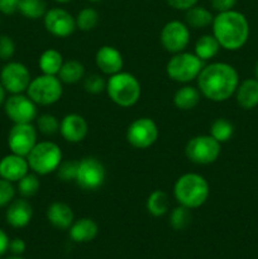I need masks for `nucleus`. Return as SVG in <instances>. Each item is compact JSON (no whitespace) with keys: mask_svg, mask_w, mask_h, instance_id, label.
Here are the masks:
<instances>
[{"mask_svg":"<svg viewBox=\"0 0 258 259\" xmlns=\"http://www.w3.org/2000/svg\"><path fill=\"white\" fill-rule=\"evenodd\" d=\"M196 80L201 96L214 103L227 101L234 95L239 85L237 70L225 62H211L205 65Z\"/></svg>","mask_w":258,"mask_h":259,"instance_id":"obj_1","label":"nucleus"},{"mask_svg":"<svg viewBox=\"0 0 258 259\" xmlns=\"http://www.w3.org/2000/svg\"><path fill=\"white\" fill-rule=\"evenodd\" d=\"M212 35L220 47L227 51L240 50L249 37V23L244 14L237 10L218 13L212 20Z\"/></svg>","mask_w":258,"mask_h":259,"instance_id":"obj_2","label":"nucleus"},{"mask_svg":"<svg viewBox=\"0 0 258 259\" xmlns=\"http://www.w3.org/2000/svg\"><path fill=\"white\" fill-rule=\"evenodd\" d=\"M210 195L209 182L204 176L194 172L184 174L174 185V197L179 205L187 209L201 207Z\"/></svg>","mask_w":258,"mask_h":259,"instance_id":"obj_3","label":"nucleus"},{"mask_svg":"<svg viewBox=\"0 0 258 259\" xmlns=\"http://www.w3.org/2000/svg\"><path fill=\"white\" fill-rule=\"evenodd\" d=\"M105 91L114 104L120 108H131L141 99L142 86L133 73L120 71L115 75L109 76Z\"/></svg>","mask_w":258,"mask_h":259,"instance_id":"obj_4","label":"nucleus"},{"mask_svg":"<svg viewBox=\"0 0 258 259\" xmlns=\"http://www.w3.org/2000/svg\"><path fill=\"white\" fill-rule=\"evenodd\" d=\"M27 161L32 172L38 176H46L56 172L63 161V154L57 143L52 141H42L33 147L27 156Z\"/></svg>","mask_w":258,"mask_h":259,"instance_id":"obj_5","label":"nucleus"},{"mask_svg":"<svg viewBox=\"0 0 258 259\" xmlns=\"http://www.w3.org/2000/svg\"><path fill=\"white\" fill-rule=\"evenodd\" d=\"M204 66V61L200 60L195 53L184 51L172 55L166 65V73L175 82L189 83L196 80Z\"/></svg>","mask_w":258,"mask_h":259,"instance_id":"obj_6","label":"nucleus"},{"mask_svg":"<svg viewBox=\"0 0 258 259\" xmlns=\"http://www.w3.org/2000/svg\"><path fill=\"white\" fill-rule=\"evenodd\" d=\"M25 93L38 106H50L61 100L63 83L57 76L42 73L32 78Z\"/></svg>","mask_w":258,"mask_h":259,"instance_id":"obj_7","label":"nucleus"},{"mask_svg":"<svg viewBox=\"0 0 258 259\" xmlns=\"http://www.w3.org/2000/svg\"><path fill=\"white\" fill-rule=\"evenodd\" d=\"M222 153V143L212 138L210 134L192 137L185 147L187 159L195 164L207 166L219 158Z\"/></svg>","mask_w":258,"mask_h":259,"instance_id":"obj_8","label":"nucleus"},{"mask_svg":"<svg viewBox=\"0 0 258 259\" xmlns=\"http://www.w3.org/2000/svg\"><path fill=\"white\" fill-rule=\"evenodd\" d=\"M106 169L103 162L93 156L83 157L78 161L76 185L85 191H96L104 185Z\"/></svg>","mask_w":258,"mask_h":259,"instance_id":"obj_9","label":"nucleus"},{"mask_svg":"<svg viewBox=\"0 0 258 259\" xmlns=\"http://www.w3.org/2000/svg\"><path fill=\"white\" fill-rule=\"evenodd\" d=\"M159 136L156 121L151 118H138L129 124L126 129V141L133 148L147 149L153 146Z\"/></svg>","mask_w":258,"mask_h":259,"instance_id":"obj_10","label":"nucleus"},{"mask_svg":"<svg viewBox=\"0 0 258 259\" xmlns=\"http://www.w3.org/2000/svg\"><path fill=\"white\" fill-rule=\"evenodd\" d=\"M191 38L189 25L181 20H169L162 28L159 33V40L162 47L168 53L184 52L187 48Z\"/></svg>","mask_w":258,"mask_h":259,"instance_id":"obj_11","label":"nucleus"},{"mask_svg":"<svg viewBox=\"0 0 258 259\" xmlns=\"http://www.w3.org/2000/svg\"><path fill=\"white\" fill-rule=\"evenodd\" d=\"M37 104L28 95L24 94H13L5 100L4 108L5 115L13 124L33 123L38 116Z\"/></svg>","mask_w":258,"mask_h":259,"instance_id":"obj_12","label":"nucleus"},{"mask_svg":"<svg viewBox=\"0 0 258 259\" xmlns=\"http://www.w3.org/2000/svg\"><path fill=\"white\" fill-rule=\"evenodd\" d=\"M38 131L33 123L13 124L8 133V148L10 153L27 157L33 147L38 143Z\"/></svg>","mask_w":258,"mask_h":259,"instance_id":"obj_13","label":"nucleus"},{"mask_svg":"<svg viewBox=\"0 0 258 259\" xmlns=\"http://www.w3.org/2000/svg\"><path fill=\"white\" fill-rule=\"evenodd\" d=\"M32 77L27 66L18 61H8L0 70V82L8 94H24Z\"/></svg>","mask_w":258,"mask_h":259,"instance_id":"obj_14","label":"nucleus"},{"mask_svg":"<svg viewBox=\"0 0 258 259\" xmlns=\"http://www.w3.org/2000/svg\"><path fill=\"white\" fill-rule=\"evenodd\" d=\"M43 25L50 34L57 38H67L75 32V17L63 8H51L43 17Z\"/></svg>","mask_w":258,"mask_h":259,"instance_id":"obj_15","label":"nucleus"},{"mask_svg":"<svg viewBox=\"0 0 258 259\" xmlns=\"http://www.w3.org/2000/svg\"><path fill=\"white\" fill-rule=\"evenodd\" d=\"M89 124L82 115L67 114L60 121V134L68 143H81L88 137Z\"/></svg>","mask_w":258,"mask_h":259,"instance_id":"obj_16","label":"nucleus"},{"mask_svg":"<svg viewBox=\"0 0 258 259\" xmlns=\"http://www.w3.org/2000/svg\"><path fill=\"white\" fill-rule=\"evenodd\" d=\"M95 63L104 75L111 76L123 71L124 58L118 48L113 46H101L95 53Z\"/></svg>","mask_w":258,"mask_h":259,"instance_id":"obj_17","label":"nucleus"},{"mask_svg":"<svg viewBox=\"0 0 258 259\" xmlns=\"http://www.w3.org/2000/svg\"><path fill=\"white\" fill-rule=\"evenodd\" d=\"M33 218V207L24 197L14 199L7 206L5 220L14 229H22L29 225Z\"/></svg>","mask_w":258,"mask_h":259,"instance_id":"obj_18","label":"nucleus"},{"mask_svg":"<svg viewBox=\"0 0 258 259\" xmlns=\"http://www.w3.org/2000/svg\"><path fill=\"white\" fill-rule=\"evenodd\" d=\"M29 172L27 157L9 153L0 158V179L17 184Z\"/></svg>","mask_w":258,"mask_h":259,"instance_id":"obj_19","label":"nucleus"},{"mask_svg":"<svg viewBox=\"0 0 258 259\" xmlns=\"http://www.w3.org/2000/svg\"><path fill=\"white\" fill-rule=\"evenodd\" d=\"M48 223L53 228L60 230L70 229L72 223L75 222V214L70 205L62 201H55L47 207L46 211Z\"/></svg>","mask_w":258,"mask_h":259,"instance_id":"obj_20","label":"nucleus"},{"mask_svg":"<svg viewBox=\"0 0 258 259\" xmlns=\"http://www.w3.org/2000/svg\"><path fill=\"white\" fill-rule=\"evenodd\" d=\"M70 238L75 243L93 242L99 234V227L95 220L90 218H81L75 220L68 229Z\"/></svg>","mask_w":258,"mask_h":259,"instance_id":"obj_21","label":"nucleus"},{"mask_svg":"<svg viewBox=\"0 0 258 259\" xmlns=\"http://www.w3.org/2000/svg\"><path fill=\"white\" fill-rule=\"evenodd\" d=\"M235 99L240 108L245 110L255 108L258 105V80L247 78L238 85L235 90Z\"/></svg>","mask_w":258,"mask_h":259,"instance_id":"obj_22","label":"nucleus"},{"mask_svg":"<svg viewBox=\"0 0 258 259\" xmlns=\"http://www.w3.org/2000/svg\"><path fill=\"white\" fill-rule=\"evenodd\" d=\"M200 99H201V94H200L199 89L185 85L175 93L174 104L180 110L187 111L196 108L200 103Z\"/></svg>","mask_w":258,"mask_h":259,"instance_id":"obj_23","label":"nucleus"},{"mask_svg":"<svg viewBox=\"0 0 258 259\" xmlns=\"http://www.w3.org/2000/svg\"><path fill=\"white\" fill-rule=\"evenodd\" d=\"M63 62L65 61H63L62 53L58 52L55 48H47L40 53L39 58H38V67H39L40 72L45 75L57 76Z\"/></svg>","mask_w":258,"mask_h":259,"instance_id":"obj_24","label":"nucleus"},{"mask_svg":"<svg viewBox=\"0 0 258 259\" xmlns=\"http://www.w3.org/2000/svg\"><path fill=\"white\" fill-rule=\"evenodd\" d=\"M212 20H214L212 13L204 7L195 5L185 12V23L189 25V28L204 29L212 24Z\"/></svg>","mask_w":258,"mask_h":259,"instance_id":"obj_25","label":"nucleus"},{"mask_svg":"<svg viewBox=\"0 0 258 259\" xmlns=\"http://www.w3.org/2000/svg\"><path fill=\"white\" fill-rule=\"evenodd\" d=\"M220 48L222 47H220L217 38L212 35V33L211 34H202L201 37L197 38L196 43H195L194 53L200 60L206 62V61H210L214 57H217Z\"/></svg>","mask_w":258,"mask_h":259,"instance_id":"obj_26","label":"nucleus"},{"mask_svg":"<svg viewBox=\"0 0 258 259\" xmlns=\"http://www.w3.org/2000/svg\"><path fill=\"white\" fill-rule=\"evenodd\" d=\"M57 77L66 85H73L85 77V66L77 60L65 61Z\"/></svg>","mask_w":258,"mask_h":259,"instance_id":"obj_27","label":"nucleus"},{"mask_svg":"<svg viewBox=\"0 0 258 259\" xmlns=\"http://www.w3.org/2000/svg\"><path fill=\"white\" fill-rule=\"evenodd\" d=\"M146 209L152 217L161 218L169 210V197L163 190H154L149 194L146 201Z\"/></svg>","mask_w":258,"mask_h":259,"instance_id":"obj_28","label":"nucleus"},{"mask_svg":"<svg viewBox=\"0 0 258 259\" xmlns=\"http://www.w3.org/2000/svg\"><path fill=\"white\" fill-rule=\"evenodd\" d=\"M48 8L46 0H19V5H18V12L23 17L30 20L43 18Z\"/></svg>","mask_w":258,"mask_h":259,"instance_id":"obj_29","label":"nucleus"},{"mask_svg":"<svg viewBox=\"0 0 258 259\" xmlns=\"http://www.w3.org/2000/svg\"><path fill=\"white\" fill-rule=\"evenodd\" d=\"M234 134V125L225 118H218L210 125V136L219 143H225Z\"/></svg>","mask_w":258,"mask_h":259,"instance_id":"obj_30","label":"nucleus"},{"mask_svg":"<svg viewBox=\"0 0 258 259\" xmlns=\"http://www.w3.org/2000/svg\"><path fill=\"white\" fill-rule=\"evenodd\" d=\"M76 28L81 32H90L99 24V13L94 8H83L75 17Z\"/></svg>","mask_w":258,"mask_h":259,"instance_id":"obj_31","label":"nucleus"},{"mask_svg":"<svg viewBox=\"0 0 258 259\" xmlns=\"http://www.w3.org/2000/svg\"><path fill=\"white\" fill-rule=\"evenodd\" d=\"M192 222L191 209L179 205L169 212V225L174 230H185L190 227Z\"/></svg>","mask_w":258,"mask_h":259,"instance_id":"obj_32","label":"nucleus"},{"mask_svg":"<svg viewBox=\"0 0 258 259\" xmlns=\"http://www.w3.org/2000/svg\"><path fill=\"white\" fill-rule=\"evenodd\" d=\"M17 184V191L19 192L20 196L24 197V199H29V197H33L34 195H37L40 187L38 175H35L34 172H33V174H29V172H28V174L25 175L23 179H20Z\"/></svg>","mask_w":258,"mask_h":259,"instance_id":"obj_33","label":"nucleus"},{"mask_svg":"<svg viewBox=\"0 0 258 259\" xmlns=\"http://www.w3.org/2000/svg\"><path fill=\"white\" fill-rule=\"evenodd\" d=\"M35 128L43 136H53L60 132V120L53 114H42L35 119Z\"/></svg>","mask_w":258,"mask_h":259,"instance_id":"obj_34","label":"nucleus"},{"mask_svg":"<svg viewBox=\"0 0 258 259\" xmlns=\"http://www.w3.org/2000/svg\"><path fill=\"white\" fill-rule=\"evenodd\" d=\"M78 161L76 159H68L62 161L58 168L56 169L57 179L62 182H75L76 175H77Z\"/></svg>","mask_w":258,"mask_h":259,"instance_id":"obj_35","label":"nucleus"},{"mask_svg":"<svg viewBox=\"0 0 258 259\" xmlns=\"http://www.w3.org/2000/svg\"><path fill=\"white\" fill-rule=\"evenodd\" d=\"M83 89L86 93L98 95L106 90V80L98 73H91L83 77Z\"/></svg>","mask_w":258,"mask_h":259,"instance_id":"obj_36","label":"nucleus"},{"mask_svg":"<svg viewBox=\"0 0 258 259\" xmlns=\"http://www.w3.org/2000/svg\"><path fill=\"white\" fill-rule=\"evenodd\" d=\"M15 194H17V190H15L14 184L0 179V207H7L15 199Z\"/></svg>","mask_w":258,"mask_h":259,"instance_id":"obj_37","label":"nucleus"},{"mask_svg":"<svg viewBox=\"0 0 258 259\" xmlns=\"http://www.w3.org/2000/svg\"><path fill=\"white\" fill-rule=\"evenodd\" d=\"M15 55V42L8 34H0V61H10Z\"/></svg>","mask_w":258,"mask_h":259,"instance_id":"obj_38","label":"nucleus"},{"mask_svg":"<svg viewBox=\"0 0 258 259\" xmlns=\"http://www.w3.org/2000/svg\"><path fill=\"white\" fill-rule=\"evenodd\" d=\"M211 8L218 13L232 10L237 4V0H210Z\"/></svg>","mask_w":258,"mask_h":259,"instance_id":"obj_39","label":"nucleus"},{"mask_svg":"<svg viewBox=\"0 0 258 259\" xmlns=\"http://www.w3.org/2000/svg\"><path fill=\"white\" fill-rule=\"evenodd\" d=\"M167 4L171 8H174L175 10H182V12H186L190 8L197 5L199 0H166Z\"/></svg>","mask_w":258,"mask_h":259,"instance_id":"obj_40","label":"nucleus"},{"mask_svg":"<svg viewBox=\"0 0 258 259\" xmlns=\"http://www.w3.org/2000/svg\"><path fill=\"white\" fill-rule=\"evenodd\" d=\"M19 0H0V14L12 15L18 12Z\"/></svg>","mask_w":258,"mask_h":259,"instance_id":"obj_41","label":"nucleus"},{"mask_svg":"<svg viewBox=\"0 0 258 259\" xmlns=\"http://www.w3.org/2000/svg\"><path fill=\"white\" fill-rule=\"evenodd\" d=\"M25 249H27V244H25V242L23 239H20V238H14V239L10 240L9 250L12 254L22 255L23 253L25 252Z\"/></svg>","mask_w":258,"mask_h":259,"instance_id":"obj_42","label":"nucleus"},{"mask_svg":"<svg viewBox=\"0 0 258 259\" xmlns=\"http://www.w3.org/2000/svg\"><path fill=\"white\" fill-rule=\"evenodd\" d=\"M9 243H10L9 237H8L7 233L0 228V257L4 255L5 253L9 250Z\"/></svg>","mask_w":258,"mask_h":259,"instance_id":"obj_43","label":"nucleus"},{"mask_svg":"<svg viewBox=\"0 0 258 259\" xmlns=\"http://www.w3.org/2000/svg\"><path fill=\"white\" fill-rule=\"evenodd\" d=\"M7 90L4 89V86H3V83L0 82V108H2L3 105H4L5 100H7Z\"/></svg>","mask_w":258,"mask_h":259,"instance_id":"obj_44","label":"nucleus"},{"mask_svg":"<svg viewBox=\"0 0 258 259\" xmlns=\"http://www.w3.org/2000/svg\"><path fill=\"white\" fill-rule=\"evenodd\" d=\"M53 2L58 3V4H67V3L72 2V0H53Z\"/></svg>","mask_w":258,"mask_h":259,"instance_id":"obj_45","label":"nucleus"},{"mask_svg":"<svg viewBox=\"0 0 258 259\" xmlns=\"http://www.w3.org/2000/svg\"><path fill=\"white\" fill-rule=\"evenodd\" d=\"M5 259H24L22 257V255H15V254H13V255H10V257H7Z\"/></svg>","mask_w":258,"mask_h":259,"instance_id":"obj_46","label":"nucleus"},{"mask_svg":"<svg viewBox=\"0 0 258 259\" xmlns=\"http://www.w3.org/2000/svg\"><path fill=\"white\" fill-rule=\"evenodd\" d=\"M254 75H255V78L258 80V61L257 63H255V68H254Z\"/></svg>","mask_w":258,"mask_h":259,"instance_id":"obj_47","label":"nucleus"},{"mask_svg":"<svg viewBox=\"0 0 258 259\" xmlns=\"http://www.w3.org/2000/svg\"><path fill=\"white\" fill-rule=\"evenodd\" d=\"M88 2H90V3H100V2H103V0H88Z\"/></svg>","mask_w":258,"mask_h":259,"instance_id":"obj_48","label":"nucleus"},{"mask_svg":"<svg viewBox=\"0 0 258 259\" xmlns=\"http://www.w3.org/2000/svg\"><path fill=\"white\" fill-rule=\"evenodd\" d=\"M0 24H2V18H0Z\"/></svg>","mask_w":258,"mask_h":259,"instance_id":"obj_49","label":"nucleus"}]
</instances>
